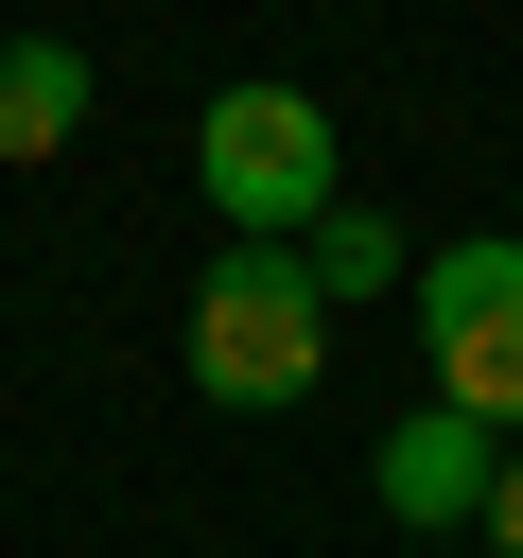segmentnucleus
Masks as SVG:
<instances>
[{"mask_svg": "<svg viewBox=\"0 0 523 558\" xmlns=\"http://www.w3.org/2000/svg\"><path fill=\"white\" fill-rule=\"evenodd\" d=\"M488 471H506V436L453 418V401L384 436V506H401V523H488Z\"/></svg>", "mask_w": 523, "mask_h": 558, "instance_id": "20e7f679", "label": "nucleus"}, {"mask_svg": "<svg viewBox=\"0 0 523 558\" xmlns=\"http://www.w3.org/2000/svg\"><path fill=\"white\" fill-rule=\"evenodd\" d=\"M488 541H506V558H523V453H506V471H488Z\"/></svg>", "mask_w": 523, "mask_h": 558, "instance_id": "0eeeda50", "label": "nucleus"}, {"mask_svg": "<svg viewBox=\"0 0 523 558\" xmlns=\"http://www.w3.org/2000/svg\"><path fill=\"white\" fill-rule=\"evenodd\" d=\"M384 279H401V244H384L366 209H331V227H314V296H384Z\"/></svg>", "mask_w": 523, "mask_h": 558, "instance_id": "423d86ee", "label": "nucleus"}, {"mask_svg": "<svg viewBox=\"0 0 523 558\" xmlns=\"http://www.w3.org/2000/svg\"><path fill=\"white\" fill-rule=\"evenodd\" d=\"M401 296H418V366H436V401L488 418V436H523V244H453V262H418Z\"/></svg>", "mask_w": 523, "mask_h": 558, "instance_id": "7ed1b4c3", "label": "nucleus"}, {"mask_svg": "<svg viewBox=\"0 0 523 558\" xmlns=\"http://www.w3.org/2000/svg\"><path fill=\"white\" fill-rule=\"evenodd\" d=\"M87 122V52L70 35H0V157H70Z\"/></svg>", "mask_w": 523, "mask_h": 558, "instance_id": "39448f33", "label": "nucleus"}, {"mask_svg": "<svg viewBox=\"0 0 523 558\" xmlns=\"http://www.w3.org/2000/svg\"><path fill=\"white\" fill-rule=\"evenodd\" d=\"M192 174H209L227 244L331 227V122H314V87H209V122H192Z\"/></svg>", "mask_w": 523, "mask_h": 558, "instance_id": "f03ea898", "label": "nucleus"}, {"mask_svg": "<svg viewBox=\"0 0 523 558\" xmlns=\"http://www.w3.org/2000/svg\"><path fill=\"white\" fill-rule=\"evenodd\" d=\"M314 366H331L314 262H296V244H227V262L192 279V384H209V401H296Z\"/></svg>", "mask_w": 523, "mask_h": 558, "instance_id": "f257e3e1", "label": "nucleus"}]
</instances>
